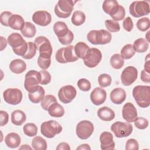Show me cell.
Listing matches in <instances>:
<instances>
[{
    "label": "cell",
    "mask_w": 150,
    "mask_h": 150,
    "mask_svg": "<svg viewBox=\"0 0 150 150\" xmlns=\"http://www.w3.org/2000/svg\"><path fill=\"white\" fill-rule=\"evenodd\" d=\"M132 96L141 108H147L150 104V86H137L132 90Z\"/></svg>",
    "instance_id": "1"
},
{
    "label": "cell",
    "mask_w": 150,
    "mask_h": 150,
    "mask_svg": "<svg viewBox=\"0 0 150 150\" xmlns=\"http://www.w3.org/2000/svg\"><path fill=\"white\" fill-rule=\"evenodd\" d=\"M7 41L16 55L22 57L25 54L28 50V43L19 33H11L8 36Z\"/></svg>",
    "instance_id": "2"
},
{
    "label": "cell",
    "mask_w": 150,
    "mask_h": 150,
    "mask_svg": "<svg viewBox=\"0 0 150 150\" xmlns=\"http://www.w3.org/2000/svg\"><path fill=\"white\" fill-rule=\"evenodd\" d=\"M87 39L93 45H105L112 39L111 34L106 30H91L87 35Z\"/></svg>",
    "instance_id": "3"
},
{
    "label": "cell",
    "mask_w": 150,
    "mask_h": 150,
    "mask_svg": "<svg viewBox=\"0 0 150 150\" xmlns=\"http://www.w3.org/2000/svg\"><path fill=\"white\" fill-rule=\"evenodd\" d=\"M56 60L60 63H66L77 61L79 58L76 56L74 46L69 45L57 50L55 55Z\"/></svg>",
    "instance_id": "4"
},
{
    "label": "cell",
    "mask_w": 150,
    "mask_h": 150,
    "mask_svg": "<svg viewBox=\"0 0 150 150\" xmlns=\"http://www.w3.org/2000/svg\"><path fill=\"white\" fill-rule=\"evenodd\" d=\"M62 125L54 120H49L42 123L40 125L41 134L47 138H52L62 131Z\"/></svg>",
    "instance_id": "5"
},
{
    "label": "cell",
    "mask_w": 150,
    "mask_h": 150,
    "mask_svg": "<svg viewBox=\"0 0 150 150\" xmlns=\"http://www.w3.org/2000/svg\"><path fill=\"white\" fill-rule=\"evenodd\" d=\"M37 49L39 52V57L45 59H50L53 52L52 45L49 40L42 36L37 37L34 41Z\"/></svg>",
    "instance_id": "6"
},
{
    "label": "cell",
    "mask_w": 150,
    "mask_h": 150,
    "mask_svg": "<svg viewBox=\"0 0 150 150\" xmlns=\"http://www.w3.org/2000/svg\"><path fill=\"white\" fill-rule=\"evenodd\" d=\"M74 1L71 0H59L54 6V13L60 18H67L72 12Z\"/></svg>",
    "instance_id": "7"
},
{
    "label": "cell",
    "mask_w": 150,
    "mask_h": 150,
    "mask_svg": "<svg viewBox=\"0 0 150 150\" xmlns=\"http://www.w3.org/2000/svg\"><path fill=\"white\" fill-rule=\"evenodd\" d=\"M40 81L41 74L40 71L35 70H29L26 73L25 76V88L28 93L32 92L38 88V84L40 83Z\"/></svg>",
    "instance_id": "8"
},
{
    "label": "cell",
    "mask_w": 150,
    "mask_h": 150,
    "mask_svg": "<svg viewBox=\"0 0 150 150\" xmlns=\"http://www.w3.org/2000/svg\"><path fill=\"white\" fill-rule=\"evenodd\" d=\"M130 14L135 18H140L149 13V5L145 1H134L129 7Z\"/></svg>",
    "instance_id": "9"
},
{
    "label": "cell",
    "mask_w": 150,
    "mask_h": 150,
    "mask_svg": "<svg viewBox=\"0 0 150 150\" xmlns=\"http://www.w3.org/2000/svg\"><path fill=\"white\" fill-rule=\"evenodd\" d=\"M111 130L116 137L124 138L128 137L131 134L133 127L129 122L117 121L111 125Z\"/></svg>",
    "instance_id": "10"
},
{
    "label": "cell",
    "mask_w": 150,
    "mask_h": 150,
    "mask_svg": "<svg viewBox=\"0 0 150 150\" xmlns=\"http://www.w3.org/2000/svg\"><path fill=\"white\" fill-rule=\"evenodd\" d=\"M102 59V53L97 48L93 47L87 52L85 57L83 58L84 64L89 68L96 67Z\"/></svg>",
    "instance_id": "11"
},
{
    "label": "cell",
    "mask_w": 150,
    "mask_h": 150,
    "mask_svg": "<svg viewBox=\"0 0 150 150\" xmlns=\"http://www.w3.org/2000/svg\"><path fill=\"white\" fill-rule=\"evenodd\" d=\"M94 129V125L91 121L83 120L77 124L76 132L80 139H87L93 134Z\"/></svg>",
    "instance_id": "12"
},
{
    "label": "cell",
    "mask_w": 150,
    "mask_h": 150,
    "mask_svg": "<svg viewBox=\"0 0 150 150\" xmlns=\"http://www.w3.org/2000/svg\"><path fill=\"white\" fill-rule=\"evenodd\" d=\"M22 93L18 88H8L3 93L4 101L11 105H17L19 104L22 100Z\"/></svg>",
    "instance_id": "13"
},
{
    "label": "cell",
    "mask_w": 150,
    "mask_h": 150,
    "mask_svg": "<svg viewBox=\"0 0 150 150\" xmlns=\"http://www.w3.org/2000/svg\"><path fill=\"white\" fill-rule=\"evenodd\" d=\"M77 91L71 85H66L60 88L58 92V97L60 101L64 104H68L76 97Z\"/></svg>",
    "instance_id": "14"
},
{
    "label": "cell",
    "mask_w": 150,
    "mask_h": 150,
    "mask_svg": "<svg viewBox=\"0 0 150 150\" xmlns=\"http://www.w3.org/2000/svg\"><path fill=\"white\" fill-rule=\"evenodd\" d=\"M138 77V70L134 66H128L122 71L121 80L123 85L129 86L135 81Z\"/></svg>",
    "instance_id": "15"
},
{
    "label": "cell",
    "mask_w": 150,
    "mask_h": 150,
    "mask_svg": "<svg viewBox=\"0 0 150 150\" xmlns=\"http://www.w3.org/2000/svg\"><path fill=\"white\" fill-rule=\"evenodd\" d=\"M32 21L36 25L46 26L50 23L52 16L50 13L46 11H38L33 14Z\"/></svg>",
    "instance_id": "16"
},
{
    "label": "cell",
    "mask_w": 150,
    "mask_h": 150,
    "mask_svg": "<svg viewBox=\"0 0 150 150\" xmlns=\"http://www.w3.org/2000/svg\"><path fill=\"white\" fill-rule=\"evenodd\" d=\"M122 114L123 118L128 122H133L138 117L137 111L134 104L128 102L122 107Z\"/></svg>",
    "instance_id": "17"
},
{
    "label": "cell",
    "mask_w": 150,
    "mask_h": 150,
    "mask_svg": "<svg viewBox=\"0 0 150 150\" xmlns=\"http://www.w3.org/2000/svg\"><path fill=\"white\" fill-rule=\"evenodd\" d=\"M100 141L101 149H114L115 142L113 141V136L111 132L107 131L102 132L100 136Z\"/></svg>",
    "instance_id": "18"
},
{
    "label": "cell",
    "mask_w": 150,
    "mask_h": 150,
    "mask_svg": "<svg viewBox=\"0 0 150 150\" xmlns=\"http://www.w3.org/2000/svg\"><path fill=\"white\" fill-rule=\"evenodd\" d=\"M107 98V93L104 89L101 87L95 88L90 94V100L96 105H99L104 103Z\"/></svg>",
    "instance_id": "19"
},
{
    "label": "cell",
    "mask_w": 150,
    "mask_h": 150,
    "mask_svg": "<svg viewBox=\"0 0 150 150\" xmlns=\"http://www.w3.org/2000/svg\"><path fill=\"white\" fill-rule=\"evenodd\" d=\"M127 97L125 91L122 88H115L113 89L110 95V100L112 103L115 104H121L125 100Z\"/></svg>",
    "instance_id": "20"
},
{
    "label": "cell",
    "mask_w": 150,
    "mask_h": 150,
    "mask_svg": "<svg viewBox=\"0 0 150 150\" xmlns=\"http://www.w3.org/2000/svg\"><path fill=\"white\" fill-rule=\"evenodd\" d=\"M120 5L117 1L105 0L103 3L102 8L103 11L111 17L117 13Z\"/></svg>",
    "instance_id": "21"
},
{
    "label": "cell",
    "mask_w": 150,
    "mask_h": 150,
    "mask_svg": "<svg viewBox=\"0 0 150 150\" xmlns=\"http://www.w3.org/2000/svg\"><path fill=\"white\" fill-rule=\"evenodd\" d=\"M23 18L19 15L13 14L8 21V26L15 30H21L25 26Z\"/></svg>",
    "instance_id": "22"
},
{
    "label": "cell",
    "mask_w": 150,
    "mask_h": 150,
    "mask_svg": "<svg viewBox=\"0 0 150 150\" xmlns=\"http://www.w3.org/2000/svg\"><path fill=\"white\" fill-rule=\"evenodd\" d=\"M20 136L16 132H10L5 138V142L8 147L11 148H18L21 144Z\"/></svg>",
    "instance_id": "23"
},
{
    "label": "cell",
    "mask_w": 150,
    "mask_h": 150,
    "mask_svg": "<svg viewBox=\"0 0 150 150\" xmlns=\"http://www.w3.org/2000/svg\"><path fill=\"white\" fill-rule=\"evenodd\" d=\"M26 69V63L22 59H14L10 63L9 69L15 74L22 73Z\"/></svg>",
    "instance_id": "24"
},
{
    "label": "cell",
    "mask_w": 150,
    "mask_h": 150,
    "mask_svg": "<svg viewBox=\"0 0 150 150\" xmlns=\"http://www.w3.org/2000/svg\"><path fill=\"white\" fill-rule=\"evenodd\" d=\"M45 91L44 88L42 86H38L36 90L32 92L29 93L28 97L31 102L35 104H37L42 101V100L45 97Z\"/></svg>",
    "instance_id": "25"
},
{
    "label": "cell",
    "mask_w": 150,
    "mask_h": 150,
    "mask_svg": "<svg viewBox=\"0 0 150 150\" xmlns=\"http://www.w3.org/2000/svg\"><path fill=\"white\" fill-rule=\"evenodd\" d=\"M98 117L103 121H111L115 118L114 111L108 107H103L97 111Z\"/></svg>",
    "instance_id": "26"
},
{
    "label": "cell",
    "mask_w": 150,
    "mask_h": 150,
    "mask_svg": "<svg viewBox=\"0 0 150 150\" xmlns=\"http://www.w3.org/2000/svg\"><path fill=\"white\" fill-rule=\"evenodd\" d=\"M26 120V115L25 112L20 110H16L11 114V122L13 124L21 126Z\"/></svg>",
    "instance_id": "27"
},
{
    "label": "cell",
    "mask_w": 150,
    "mask_h": 150,
    "mask_svg": "<svg viewBox=\"0 0 150 150\" xmlns=\"http://www.w3.org/2000/svg\"><path fill=\"white\" fill-rule=\"evenodd\" d=\"M69 30L67 25L64 22L58 21L55 22L53 25L54 32L58 38L64 37L67 33Z\"/></svg>",
    "instance_id": "28"
},
{
    "label": "cell",
    "mask_w": 150,
    "mask_h": 150,
    "mask_svg": "<svg viewBox=\"0 0 150 150\" xmlns=\"http://www.w3.org/2000/svg\"><path fill=\"white\" fill-rule=\"evenodd\" d=\"M49 114L53 117H62L64 114V109L57 102L52 104L47 110Z\"/></svg>",
    "instance_id": "29"
},
{
    "label": "cell",
    "mask_w": 150,
    "mask_h": 150,
    "mask_svg": "<svg viewBox=\"0 0 150 150\" xmlns=\"http://www.w3.org/2000/svg\"><path fill=\"white\" fill-rule=\"evenodd\" d=\"M74 52L78 58L83 59L87 52L90 49V47L86 43L83 42H79L74 46Z\"/></svg>",
    "instance_id": "30"
},
{
    "label": "cell",
    "mask_w": 150,
    "mask_h": 150,
    "mask_svg": "<svg viewBox=\"0 0 150 150\" xmlns=\"http://www.w3.org/2000/svg\"><path fill=\"white\" fill-rule=\"evenodd\" d=\"M132 46L135 52L138 53H144L148 50L149 42L144 38H139L134 41Z\"/></svg>",
    "instance_id": "31"
},
{
    "label": "cell",
    "mask_w": 150,
    "mask_h": 150,
    "mask_svg": "<svg viewBox=\"0 0 150 150\" xmlns=\"http://www.w3.org/2000/svg\"><path fill=\"white\" fill-rule=\"evenodd\" d=\"M21 32L25 38H33L36 33V27L31 22H26L24 27L21 30Z\"/></svg>",
    "instance_id": "32"
},
{
    "label": "cell",
    "mask_w": 150,
    "mask_h": 150,
    "mask_svg": "<svg viewBox=\"0 0 150 150\" xmlns=\"http://www.w3.org/2000/svg\"><path fill=\"white\" fill-rule=\"evenodd\" d=\"M32 146L35 150H46L47 148L46 140L40 136H36L33 138Z\"/></svg>",
    "instance_id": "33"
},
{
    "label": "cell",
    "mask_w": 150,
    "mask_h": 150,
    "mask_svg": "<svg viewBox=\"0 0 150 150\" xmlns=\"http://www.w3.org/2000/svg\"><path fill=\"white\" fill-rule=\"evenodd\" d=\"M86 21V15L81 11H76L73 12L71 16V23L75 26H80L84 23Z\"/></svg>",
    "instance_id": "34"
},
{
    "label": "cell",
    "mask_w": 150,
    "mask_h": 150,
    "mask_svg": "<svg viewBox=\"0 0 150 150\" xmlns=\"http://www.w3.org/2000/svg\"><path fill=\"white\" fill-rule=\"evenodd\" d=\"M110 64L114 69H120L124 64V60L120 54L115 53L111 57Z\"/></svg>",
    "instance_id": "35"
},
{
    "label": "cell",
    "mask_w": 150,
    "mask_h": 150,
    "mask_svg": "<svg viewBox=\"0 0 150 150\" xmlns=\"http://www.w3.org/2000/svg\"><path fill=\"white\" fill-rule=\"evenodd\" d=\"M135 52L131 44H127L121 50V56L124 59H129L134 56Z\"/></svg>",
    "instance_id": "36"
},
{
    "label": "cell",
    "mask_w": 150,
    "mask_h": 150,
    "mask_svg": "<svg viewBox=\"0 0 150 150\" xmlns=\"http://www.w3.org/2000/svg\"><path fill=\"white\" fill-rule=\"evenodd\" d=\"M24 134L30 137L36 135L38 133V127L34 123H27L23 127Z\"/></svg>",
    "instance_id": "37"
},
{
    "label": "cell",
    "mask_w": 150,
    "mask_h": 150,
    "mask_svg": "<svg viewBox=\"0 0 150 150\" xmlns=\"http://www.w3.org/2000/svg\"><path fill=\"white\" fill-rule=\"evenodd\" d=\"M56 102H57V100H56V97L53 95L48 94V95H46V96H45L43 99L42 100L40 105L43 110L47 111L49 107L52 104H53Z\"/></svg>",
    "instance_id": "38"
},
{
    "label": "cell",
    "mask_w": 150,
    "mask_h": 150,
    "mask_svg": "<svg viewBox=\"0 0 150 150\" xmlns=\"http://www.w3.org/2000/svg\"><path fill=\"white\" fill-rule=\"evenodd\" d=\"M37 50V47L35 43L32 42H29L28 43V50L26 53L22 57L25 59H31L36 54Z\"/></svg>",
    "instance_id": "39"
},
{
    "label": "cell",
    "mask_w": 150,
    "mask_h": 150,
    "mask_svg": "<svg viewBox=\"0 0 150 150\" xmlns=\"http://www.w3.org/2000/svg\"><path fill=\"white\" fill-rule=\"evenodd\" d=\"M137 27L138 30L142 32H145L150 28V21L147 17H144L139 19L137 22Z\"/></svg>",
    "instance_id": "40"
},
{
    "label": "cell",
    "mask_w": 150,
    "mask_h": 150,
    "mask_svg": "<svg viewBox=\"0 0 150 150\" xmlns=\"http://www.w3.org/2000/svg\"><path fill=\"white\" fill-rule=\"evenodd\" d=\"M98 82L99 85L102 87H107L109 86L111 82L112 79L111 76L106 73L101 74L98 77Z\"/></svg>",
    "instance_id": "41"
},
{
    "label": "cell",
    "mask_w": 150,
    "mask_h": 150,
    "mask_svg": "<svg viewBox=\"0 0 150 150\" xmlns=\"http://www.w3.org/2000/svg\"><path fill=\"white\" fill-rule=\"evenodd\" d=\"M107 29L111 32H117L120 30V26L117 21L112 19H107L105 21Z\"/></svg>",
    "instance_id": "42"
},
{
    "label": "cell",
    "mask_w": 150,
    "mask_h": 150,
    "mask_svg": "<svg viewBox=\"0 0 150 150\" xmlns=\"http://www.w3.org/2000/svg\"><path fill=\"white\" fill-rule=\"evenodd\" d=\"M77 84L79 89L83 91H88L91 87V85L89 80L84 78L79 80Z\"/></svg>",
    "instance_id": "43"
},
{
    "label": "cell",
    "mask_w": 150,
    "mask_h": 150,
    "mask_svg": "<svg viewBox=\"0 0 150 150\" xmlns=\"http://www.w3.org/2000/svg\"><path fill=\"white\" fill-rule=\"evenodd\" d=\"M134 125L139 129H144L146 128L148 126L149 122L147 119L143 117H137L135 120Z\"/></svg>",
    "instance_id": "44"
},
{
    "label": "cell",
    "mask_w": 150,
    "mask_h": 150,
    "mask_svg": "<svg viewBox=\"0 0 150 150\" xmlns=\"http://www.w3.org/2000/svg\"><path fill=\"white\" fill-rule=\"evenodd\" d=\"M74 39V35L73 33L70 30H69L67 33L63 38H58L59 42L63 45H67L70 44Z\"/></svg>",
    "instance_id": "45"
},
{
    "label": "cell",
    "mask_w": 150,
    "mask_h": 150,
    "mask_svg": "<svg viewBox=\"0 0 150 150\" xmlns=\"http://www.w3.org/2000/svg\"><path fill=\"white\" fill-rule=\"evenodd\" d=\"M51 58L45 59L39 56L38 59V64L42 70H47L50 66Z\"/></svg>",
    "instance_id": "46"
},
{
    "label": "cell",
    "mask_w": 150,
    "mask_h": 150,
    "mask_svg": "<svg viewBox=\"0 0 150 150\" xmlns=\"http://www.w3.org/2000/svg\"><path fill=\"white\" fill-rule=\"evenodd\" d=\"M40 73L41 74V81L40 84L42 85H46L50 83L51 81V75L49 72L45 70H40Z\"/></svg>",
    "instance_id": "47"
},
{
    "label": "cell",
    "mask_w": 150,
    "mask_h": 150,
    "mask_svg": "<svg viewBox=\"0 0 150 150\" xmlns=\"http://www.w3.org/2000/svg\"><path fill=\"white\" fill-rule=\"evenodd\" d=\"M138 149L139 144L136 139L134 138H131L127 140L125 144L126 150H138Z\"/></svg>",
    "instance_id": "48"
},
{
    "label": "cell",
    "mask_w": 150,
    "mask_h": 150,
    "mask_svg": "<svg viewBox=\"0 0 150 150\" xmlns=\"http://www.w3.org/2000/svg\"><path fill=\"white\" fill-rule=\"evenodd\" d=\"M125 15V8L122 6L120 5L118 11L117 12V13L115 15L112 16L111 18L115 21H121L123 19H124Z\"/></svg>",
    "instance_id": "49"
},
{
    "label": "cell",
    "mask_w": 150,
    "mask_h": 150,
    "mask_svg": "<svg viewBox=\"0 0 150 150\" xmlns=\"http://www.w3.org/2000/svg\"><path fill=\"white\" fill-rule=\"evenodd\" d=\"M12 15L13 14L9 11H4L2 12L0 16V21L1 24L4 26H8L9 19Z\"/></svg>",
    "instance_id": "50"
},
{
    "label": "cell",
    "mask_w": 150,
    "mask_h": 150,
    "mask_svg": "<svg viewBox=\"0 0 150 150\" xmlns=\"http://www.w3.org/2000/svg\"><path fill=\"white\" fill-rule=\"evenodd\" d=\"M122 26L123 28L127 32H131L134 27V23L132 19L128 16L125 18L122 22Z\"/></svg>",
    "instance_id": "51"
},
{
    "label": "cell",
    "mask_w": 150,
    "mask_h": 150,
    "mask_svg": "<svg viewBox=\"0 0 150 150\" xmlns=\"http://www.w3.org/2000/svg\"><path fill=\"white\" fill-rule=\"evenodd\" d=\"M9 120L8 114L3 110L0 111V125L1 127L5 125Z\"/></svg>",
    "instance_id": "52"
},
{
    "label": "cell",
    "mask_w": 150,
    "mask_h": 150,
    "mask_svg": "<svg viewBox=\"0 0 150 150\" xmlns=\"http://www.w3.org/2000/svg\"><path fill=\"white\" fill-rule=\"evenodd\" d=\"M141 79L144 83H150L149 73L147 72L145 70H142L141 72Z\"/></svg>",
    "instance_id": "53"
},
{
    "label": "cell",
    "mask_w": 150,
    "mask_h": 150,
    "mask_svg": "<svg viewBox=\"0 0 150 150\" xmlns=\"http://www.w3.org/2000/svg\"><path fill=\"white\" fill-rule=\"evenodd\" d=\"M57 150H70V147L69 145L66 142H61L58 144L57 146L56 147Z\"/></svg>",
    "instance_id": "54"
},
{
    "label": "cell",
    "mask_w": 150,
    "mask_h": 150,
    "mask_svg": "<svg viewBox=\"0 0 150 150\" xmlns=\"http://www.w3.org/2000/svg\"><path fill=\"white\" fill-rule=\"evenodd\" d=\"M149 54H148L146 56V58L145 59V64H144V70L145 71H146L147 72L149 73V70H150V68H149Z\"/></svg>",
    "instance_id": "55"
},
{
    "label": "cell",
    "mask_w": 150,
    "mask_h": 150,
    "mask_svg": "<svg viewBox=\"0 0 150 150\" xmlns=\"http://www.w3.org/2000/svg\"><path fill=\"white\" fill-rule=\"evenodd\" d=\"M1 51H2L4 49L6 48V46H7V43L8 41H6V40L5 39V38H4L3 36H1Z\"/></svg>",
    "instance_id": "56"
},
{
    "label": "cell",
    "mask_w": 150,
    "mask_h": 150,
    "mask_svg": "<svg viewBox=\"0 0 150 150\" xmlns=\"http://www.w3.org/2000/svg\"><path fill=\"white\" fill-rule=\"evenodd\" d=\"M77 150L79 149H85V150H90L91 148L87 144H83L80 145H79L77 148Z\"/></svg>",
    "instance_id": "57"
},
{
    "label": "cell",
    "mask_w": 150,
    "mask_h": 150,
    "mask_svg": "<svg viewBox=\"0 0 150 150\" xmlns=\"http://www.w3.org/2000/svg\"><path fill=\"white\" fill-rule=\"evenodd\" d=\"M19 149H32V148L29 146V145H27V144H24V145H21V146L19 148Z\"/></svg>",
    "instance_id": "58"
}]
</instances>
